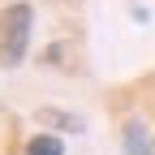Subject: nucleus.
<instances>
[{
    "instance_id": "nucleus-2",
    "label": "nucleus",
    "mask_w": 155,
    "mask_h": 155,
    "mask_svg": "<svg viewBox=\"0 0 155 155\" xmlns=\"http://www.w3.org/2000/svg\"><path fill=\"white\" fill-rule=\"evenodd\" d=\"M121 142H125V155H155V142H151V134L138 116H129L121 125Z\"/></svg>"
},
{
    "instance_id": "nucleus-4",
    "label": "nucleus",
    "mask_w": 155,
    "mask_h": 155,
    "mask_svg": "<svg viewBox=\"0 0 155 155\" xmlns=\"http://www.w3.org/2000/svg\"><path fill=\"white\" fill-rule=\"evenodd\" d=\"M26 155H65V142L56 134H35L26 142Z\"/></svg>"
},
{
    "instance_id": "nucleus-1",
    "label": "nucleus",
    "mask_w": 155,
    "mask_h": 155,
    "mask_svg": "<svg viewBox=\"0 0 155 155\" xmlns=\"http://www.w3.org/2000/svg\"><path fill=\"white\" fill-rule=\"evenodd\" d=\"M30 30H35V5L30 0H13V5L0 9V65L5 69H17L26 61Z\"/></svg>"
},
{
    "instance_id": "nucleus-3",
    "label": "nucleus",
    "mask_w": 155,
    "mask_h": 155,
    "mask_svg": "<svg viewBox=\"0 0 155 155\" xmlns=\"http://www.w3.org/2000/svg\"><path fill=\"white\" fill-rule=\"evenodd\" d=\"M39 121L65 129V134H78V129H82V116H69V112H61V108H39Z\"/></svg>"
}]
</instances>
